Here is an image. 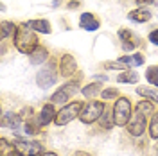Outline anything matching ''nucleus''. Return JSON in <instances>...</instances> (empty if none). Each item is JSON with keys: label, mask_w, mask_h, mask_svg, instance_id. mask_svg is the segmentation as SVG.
<instances>
[{"label": "nucleus", "mask_w": 158, "mask_h": 156, "mask_svg": "<svg viewBox=\"0 0 158 156\" xmlns=\"http://www.w3.org/2000/svg\"><path fill=\"white\" fill-rule=\"evenodd\" d=\"M41 156H58L56 153H45V154H41Z\"/></svg>", "instance_id": "nucleus-30"}, {"label": "nucleus", "mask_w": 158, "mask_h": 156, "mask_svg": "<svg viewBox=\"0 0 158 156\" xmlns=\"http://www.w3.org/2000/svg\"><path fill=\"white\" fill-rule=\"evenodd\" d=\"M149 135L153 140H158V111L153 115L151 118V124H149Z\"/></svg>", "instance_id": "nucleus-23"}, {"label": "nucleus", "mask_w": 158, "mask_h": 156, "mask_svg": "<svg viewBox=\"0 0 158 156\" xmlns=\"http://www.w3.org/2000/svg\"><path fill=\"white\" fill-rule=\"evenodd\" d=\"M27 27L38 31V32H43V34H49L50 31H52L50 29V23L47 20H29L27 22Z\"/></svg>", "instance_id": "nucleus-13"}, {"label": "nucleus", "mask_w": 158, "mask_h": 156, "mask_svg": "<svg viewBox=\"0 0 158 156\" xmlns=\"http://www.w3.org/2000/svg\"><path fill=\"white\" fill-rule=\"evenodd\" d=\"M138 4H155V0H137Z\"/></svg>", "instance_id": "nucleus-29"}, {"label": "nucleus", "mask_w": 158, "mask_h": 156, "mask_svg": "<svg viewBox=\"0 0 158 156\" xmlns=\"http://www.w3.org/2000/svg\"><path fill=\"white\" fill-rule=\"evenodd\" d=\"M113 97H118V92L115 88H108V90H102V99L106 101H111Z\"/></svg>", "instance_id": "nucleus-24"}, {"label": "nucleus", "mask_w": 158, "mask_h": 156, "mask_svg": "<svg viewBox=\"0 0 158 156\" xmlns=\"http://www.w3.org/2000/svg\"><path fill=\"white\" fill-rule=\"evenodd\" d=\"M47 58H49L47 49H45V47H38V49L31 54L29 59H31V63H32V65H41L43 61H47Z\"/></svg>", "instance_id": "nucleus-14"}, {"label": "nucleus", "mask_w": 158, "mask_h": 156, "mask_svg": "<svg viewBox=\"0 0 158 156\" xmlns=\"http://www.w3.org/2000/svg\"><path fill=\"white\" fill-rule=\"evenodd\" d=\"M137 111L142 113L144 117H149V115L155 113V108H153V104H151L149 101H140V102L137 104Z\"/></svg>", "instance_id": "nucleus-18"}, {"label": "nucleus", "mask_w": 158, "mask_h": 156, "mask_svg": "<svg viewBox=\"0 0 158 156\" xmlns=\"http://www.w3.org/2000/svg\"><path fill=\"white\" fill-rule=\"evenodd\" d=\"M102 111H104V104L102 102H97V101H92V102H88L86 106L83 108L79 118H81L83 124H94L95 120H99V118L104 115Z\"/></svg>", "instance_id": "nucleus-4"}, {"label": "nucleus", "mask_w": 158, "mask_h": 156, "mask_svg": "<svg viewBox=\"0 0 158 156\" xmlns=\"http://www.w3.org/2000/svg\"><path fill=\"white\" fill-rule=\"evenodd\" d=\"M79 25L85 31H95V29H99V20L92 13H83L81 18H79Z\"/></svg>", "instance_id": "nucleus-11"}, {"label": "nucleus", "mask_w": 158, "mask_h": 156, "mask_svg": "<svg viewBox=\"0 0 158 156\" xmlns=\"http://www.w3.org/2000/svg\"><path fill=\"white\" fill-rule=\"evenodd\" d=\"M52 120H56V111H54V106L52 104H45L41 108L38 115V126H47Z\"/></svg>", "instance_id": "nucleus-10"}, {"label": "nucleus", "mask_w": 158, "mask_h": 156, "mask_svg": "<svg viewBox=\"0 0 158 156\" xmlns=\"http://www.w3.org/2000/svg\"><path fill=\"white\" fill-rule=\"evenodd\" d=\"M133 59H135V65H137V67H140V65H142V63L146 61L142 54H133Z\"/></svg>", "instance_id": "nucleus-27"}, {"label": "nucleus", "mask_w": 158, "mask_h": 156, "mask_svg": "<svg viewBox=\"0 0 158 156\" xmlns=\"http://www.w3.org/2000/svg\"><path fill=\"white\" fill-rule=\"evenodd\" d=\"M129 20L131 22H138V23H142V22H149L151 20V13L148 9H135L129 13Z\"/></svg>", "instance_id": "nucleus-15"}, {"label": "nucleus", "mask_w": 158, "mask_h": 156, "mask_svg": "<svg viewBox=\"0 0 158 156\" xmlns=\"http://www.w3.org/2000/svg\"><path fill=\"white\" fill-rule=\"evenodd\" d=\"M118 63H122L124 67H126V65L131 67V65H135V59H133V56H122V58L118 59Z\"/></svg>", "instance_id": "nucleus-25"}, {"label": "nucleus", "mask_w": 158, "mask_h": 156, "mask_svg": "<svg viewBox=\"0 0 158 156\" xmlns=\"http://www.w3.org/2000/svg\"><path fill=\"white\" fill-rule=\"evenodd\" d=\"M83 102H79V101H74V102H70V104H65V106L59 109L58 113H56V126H65V124H69L70 120H74L76 117L81 115V111H83Z\"/></svg>", "instance_id": "nucleus-2"}, {"label": "nucleus", "mask_w": 158, "mask_h": 156, "mask_svg": "<svg viewBox=\"0 0 158 156\" xmlns=\"http://www.w3.org/2000/svg\"><path fill=\"white\" fill-rule=\"evenodd\" d=\"M59 70H61V76H65V77L72 76V74L77 70V63H76L74 56L65 54V56L61 58V63H59Z\"/></svg>", "instance_id": "nucleus-9"}, {"label": "nucleus", "mask_w": 158, "mask_h": 156, "mask_svg": "<svg viewBox=\"0 0 158 156\" xmlns=\"http://www.w3.org/2000/svg\"><path fill=\"white\" fill-rule=\"evenodd\" d=\"M131 120V102L126 97H118L113 106V122L117 126H128Z\"/></svg>", "instance_id": "nucleus-3"}, {"label": "nucleus", "mask_w": 158, "mask_h": 156, "mask_svg": "<svg viewBox=\"0 0 158 156\" xmlns=\"http://www.w3.org/2000/svg\"><path fill=\"white\" fill-rule=\"evenodd\" d=\"M128 131L133 135V137H140L144 131H146V117L142 113L135 111L133 118L128 122Z\"/></svg>", "instance_id": "nucleus-8"}, {"label": "nucleus", "mask_w": 158, "mask_h": 156, "mask_svg": "<svg viewBox=\"0 0 158 156\" xmlns=\"http://www.w3.org/2000/svg\"><path fill=\"white\" fill-rule=\"evenodd\" d=\"M118 83H129V84H135L138 81V74L137 72H133V70H124L122 74H118L117 77Z\"/></svg>", "instance_id": "nucleus-16"}, {"label": "nucleus", "mask_w": 158, "mask_h": 156, "mask_svg": "<svg viewBox=\"0 0 158 156\" xmlns=\"http://www.w3.org/2000/svg\"><path fill=\"white\" fill-rule=\"evenodd\" d=\"M77 92V83L76 81H70V83H65L61 88H58L52 95V102L54 104H65L74 93Z\"/></svg>", "instance_id": "nucleus-7"}, {"label": "nucleus", "mask_w": 158, "mask_h": 156, "mask_svg": "<svg viewBox=\"0 0 158 156\" xmlns=\"http://www.w3.org/2000/svg\"><path fill=\"white\" fill-rule=\"evenodd\" d=\"M149 41H151L153 45H158V29L149 32Z\"/></svg>", "instance_id": "nucleus-26"}, {"label": "nucleus", "mask_w": 158, "mask_h": 156, "mask_svg": "<svg viewBox=\"0 0 158 156\" xmlns=\"http://www.w3.org/2000/svg\"><path fill=\"white\" fill-rule=\"evenodd\" d=\"M15 45L22 54H32L34 50L38 49V39L36 34L31 31V27H27V23L20 25L16 31V36H15Z\"/></svg>", "instance_id": "nucleus-1"}, {"label": "nucleus", "mask_w": 158, "mask_h": 156, "mask_svg": "<svg viewBox=\"0 0 158 156\" xmlns=\"http://www.w3.org/2000/svg\"><path fill=\"white\" fill-rule=\"evenodd\" d=\"M15 149L20 156H40L43 153V146L34 140H16Z\"/></svg>", "instance_id": "nucleus-5"}, {"label": "nucleus", "mask_w": 158, "mask_h": 156, "mask_svg": "<svg viewBox=\"0 0 158 156\" xmlns=\"http://www.w3.org/2000/svg\"><path fill=\"white\" fill-rule=\"evenodd\" d=\"M15 31H18L16 27H15V23L13 22H2V27H0V36H2V39H6L7 36H13L15 34Z\"/></svg>", "instance_id": "nucleus-17"}, {"label": "nucleus", "mask_w": 158, "mask_h": 156, "mask_svg": "<svg viewBox=\"0 0 158 156\" xmlns=\"http://www.w3.org/2000/svg\"><path fill=\"white\" fill-rule=\"evenodd\" d=\"M20 122H22V117L16 115V113H6V115L2 117V126L9 127V129H16V127H20Z\"/></svg>", "instance_id": "nucleus-12"}, {"label": "nucleus", "mask_w": 158, "mask_h": 156, "mask_svg": "<svg viewBox=\"0 0 158 156\" xmlns=\"http://www.w3.org/2000/svg\"><path fill=\"white\" fill-rule=\"evenodd\" d=\"M99 92H101V84H97V83L86 84V86L83 88V95L86 99H92V97H95V95H99Z\"/></svg>", "instance_id": "nucleus-19"}, {"label": "nucleus", "mask_w": 158, "mask_h": 156, "mask_svg": "<svg viewBox=\"0 0 158 156\" xmlns=\"http://www.w3.org/2000/svg\"><path fill=\"white\" fill-rule=\"evenodd\" d=\"M135 45H137V43H133V41H124V43H122V49L129 52V50L135 49Z\"/></svg>", "instance_id": "nucleus-28"}, {"label": "nucleus", "mask_w": 158, "mask_h": 156, "mask_svg": "<svg viewBox=\"0 0 158 156\" xmlns=\"http://www.w3.org/2000/svg\"><path fill=\"white\" fill-rule=\"evenodd\" d=\"M16 149H15V144H9L6 138L0 140V156H13Z\"/></svg>", "instance_id": "nucleus-20"}, {"label": "nucleus", "mask_w": 158, "mask_h": 156, "mask_svg": "<svg viewBox=\"0 0 158 156\" xmlns=\"http://www.w3.org/2000/svg\"><path fill=\"white\" fill-rule=\"evenodd\" d=\"M56 79H58V74H56V65L54 63H49L47 67H43L38 72V76H36L38 86L43 88V90H47V88L52 86L56 83Z\"/></svg>", "instance_id": "nucleus-6"}, {"label": "nucleus", "mask_w": 158, "mask_h": 156, "mask_svg": "<svg viewBox=\"0 0 158 156\" xmlns=\"http://www.w3.org/2000/svg\"><path fill=\"white\" fill-rule=\"evenodd\" d=\"M137 93L142 97H149L155 102H158V90H151V88H137Z\"/></svg>", "instance_id": "nucleus-21"}, {"label": "nucleus", "mask_w": 158, "mask_h": 156, "mask_svg": "<svg viewBox=\"0 0 158 156\" xmlns=\"http://www.w3.org/2000/svg\"><path fill=\"white\" fill-rule=\"evenodd\" d=\"M146 77L153 86L158 88V67H149L148 72H146Z\"/></svg>", "instance_id": "nucleus-22"}]
</instances>
